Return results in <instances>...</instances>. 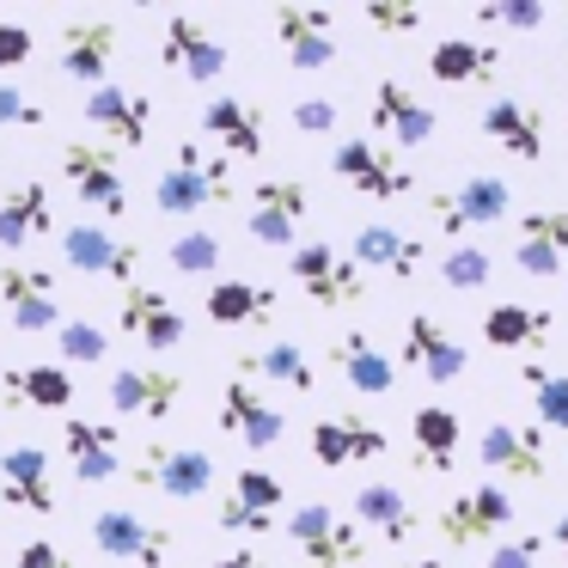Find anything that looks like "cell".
<instances>
[{
	"label": "cell",
	"instance_id": "obj_11",
	"mask_svg": "<svg viewBox=\"0 0 568 568\" xmlns=\"http://www.w3.org/2000/svg\"><path fill=\"white\" fill-rule=\"evenodd\" d=\"M62 178L74 184V196L99 214H123L129 209V184H123V165H116V148L104 141H68L62 148Z\"/></svg>",
	"mask_w": 568,
	"mask_h": 568
},
{
	"label": "cell",
	"instance_id": "obj_40",
	"mask_svg": "<svg viewBox=\"0 0 568 568\" xmlns=\"http://www.w3.org/2000/svg\"><path fill=\"white\" fill-rule=\"evenodd\" d=\"M519 379L531 385V409H538V428L544 434H568V373H544L538 361L519 367Z\"/></svg>",
	"mask_w": 568,
	"mask_h": 568
},
{
	"label": "cell",
	"instance_id": "obj_51",
	"mask_svg": "<svg viewBox=\"0 0 568 568\" xmlns=\"http://www.w3.org/2000/svg\"><path fill=\"white\" fill-rule=\"evenodd\" d=\"M209 568H263V556L251 550V544H239L233 556H221V562H209Z\"/></svg>",
	"mask_w": 568,
	"mask_h": 568
},
{
	"label": "cell",
	"instance_id": "obj_33",
	"mask_svg": "<svg viewBox=\"0 0 568 568\" xmlns=\"http://www.w3.org/2000/svg\"><path fill=\"white\" fill-rule=\"evenodd\" d=\"M202 306H209V324H221V331H239V324H270L275 318V287L226 275V282H214L209 294H202Z\"/></svg>",
	"mask_w": 568,
	"mask_h": 568
},
{
	"label": "cell",
	"instance_id": "obj_21",
	"mask_svg": "<svg viewBox=\"0 0 568 568\" xmlns=\"http://www.w3.org/2000/svg\"><path fill=\"white\" fill-rule=\"evenodd\" d=\"M275 38L287 50V68H331L336 62V13L331 7H275L270 13Z\"/></svg>",
	"mask_w": 568,
	"mask_h": 568
},
{
	"label": "cell",
	"instance_id": "obj_30",
	"mask_svg": "<svg viewBox=\"0 0 568 568\" xmlns=\"http://www.w3.org/2000/svg\"><path fill=\"white\" fill-rule=\"evenodd\" d=\"M178 392L184 379L160 367H116L111 373V409L116 416H135V422H165L178 409Z\"/></svg>",
	"mask_w": 568,
	"mask_h": 568
},
{
	"label": "cell",
	"instance_id": "obj_18",
	"mask_svg": "<svg viewBox=\"0 0 568 568\" xmlns=\"http://www.w3.org/2000/svg\"><path fill=\"white\" fill-rule=\"evenodd\" d=\"M80 116L104 135V148H141V141L153 135V99H141V92H129V87H111V80L87 92Z\"/></svg>",
	"mask_w": 568,
	"mask_h": 568
},
{
	"label": "cell",
	"instance_id": "obj_14",
	"mask_svg": "<svg viewBox=\"0 0 568 568\" xmlns=\"http://www.w3.org/2000/svg\"><path fill=\"white\" fill-rule=\"evenodd\" d=\"M92 544L116 562H135V568H160L172 556V531L141 519L135 507H99L92 514Z\"/></svg>",
	"mask_w": 568,
	"mask_h": 568
},
{
	"label": "cell",
	"instance_id": "obj_27",
	"mask_svg": "<svg viewBox=\"0 0 568 568\" xmlns=\"http://www.w3.org/2000/svg\"><path fill=\"white\" fill-rule=\"evenodd\" d=\"M331 367H336V379H343L348 392H361V397H392L397 392V361L385 355L367 331L331 336Z\"/></svg>",
	"mask_w": 568,
	"mask_h": 568
},
{
	"label": "cell",
	"instance_id": "obj_43",
	"mask_svg": "<svg viewBox=\"0 0 568 568\" xmlns=\"http://www.w3.org/2000/svg\"><path fill=\"white\" fill-rule=\"evenodd\" d=\"M221 239L214 233H202V226H190V233H178L172 245H165V263H172L178 275H209V270H221Z\"/></svg>",
	"mask_w": 568,
	"mask_h": 568
},
{
	"label": "cell",
	"instance_id": "obj_2",
	"mask_svg": "<svg viewBox=\"0 0 568 568\" xmlns=\"http://www.w3.org/2000/svg\"><path fill=\"white\" fill-rule=\"evenodd\" d=\"M129 483L148 495H165V501H196L221 483V465H214L209 446L190 440H141L135 458H129Z\"/></svg>",
	"mask_w": 568,
	"mask_h": 568
},
{
	"label": "cell",
	"instance_id": "obj_34",
	"mask_svg": "<svg viewBox=\"0 0 568 568\" xmlns=\"http://www.w3.org/2000/svg\"><path fill=\"white\" fill-rule=\"evenodd\" d=\"M0 397L7 404H31V409H50V416H62L68 404H74V379H68V367H7L0 373Z\"/></svg>",
	"mask_w": 568,
	"mask_h": 568
},
{
	"label": "cell",
	"instance_id": "obj_8",
	"mask_svg": "<svg viewBox=\"0 0 568 568\" xmlns=\"http://www.w3.org/2000/svg\"><path fill=\"white\" fill-rule=\"evenodd\" d=\"M507 209H514V190L501 184V178H465L458 190H446V196H428V214L434 226H440L453 245H465V233H483V226L507 221Z\"/></svg>",
	"mask_w": 568,
	"mask_h": 568
},
{
	"label": "cell",
	"instance_id": "obj_13",
	"mask_svg": "<svg viewBox=\"0 0 568 568\" xmlns=\"http://www.w3.org/2000/svg\"><path fill=\"white\" fill-rule=\"evenodd\" d=\"M62 263L74 275H111L116 287H129L141 275V245L116 239L111 226L74 221V226H62Z\"/></svg>",
	"mask_w": 568,
	"mask_h": 568
},
{
	"label": "cell",
	"instance_id": "obj_46",
	"mask_svg": "<svg viewBox=\"0 0 568 568\" xmlns=\"http://www.w3.org/2000/svg\"><path fill=\"white\" fill-rule=\"evenodd\" d=\"M43 123H50V111H43L31 92L0 87V129H43Z\"/></svg>",
	"mask_w": 568,
	"mask_h": 568
},
{
	"label": "cell",
	"instance_id": "obj_45",
	"mask_svg": "<svg viewBox=\"0 0 568 568\" xmlns=\"http://www.w3.org/2000/svg\"><path fill=\"white\" fill-rule=\"evenodd\" d=\"M361 19H367L373 31H392V38H404V31L422 26V7H409V0H367V7H361Z\"/></svg>",
	"mask_w": 568,
	"mask_h": 568
},
{
	"label": "cell",
	"instance_id": "obj_47",
	"mask_svg": "<svg viewBox=\"0 0 568 568\" xmlns=\"http://www.w3.org/2000/svg\"><path fill=\"white\" fill-rule=\"evenodd\" d=\"M544 562V538H531V531H519V538H501L489 550V568H538Z\"/></svg>",
	"mask_w": 568,
	"mask_h": 568
},
{
	"label": "cell",
	"instance_id": "obj_25",
	"mask_svg": "<svg viewBox=\"0 0 568 568\" xmlns=\"http://www.w3.org/2000/svg\"><path fill=\"white\" fill-rule=\"evenodd\" d=\"M477 129L495 141L501 153H514V160H526V165H538L544 160V104H531V99H501L495 92L489 104H483V116H477Z\"/></svg>",
	"mask_w": 568,
	"mask_h": 568
},
{
	"label": "cell",
	"instance_id": "obj_12",
	"mask_svg": "<svg viewBox=\"0 0 568 568\" xmlns=\"http://www.w3.org/2000/svg\"><path fill=\"white\" fill-rule=\"evenodd\" d=\"M160 68L184 74L190 87H209V80L226 74V43L214 38L196 13H172L160 26Z\"/></svg>",
	"mask_w": 568,
	"mask_h": 568
},
{
	"label": "cell",
	"instance_id": "obj_29",
	"mask_svg": "<svg viewBox=\"0 0 568 568\" xmlns=\"http://www.w3.org/2000/svg\"><path fill=\"white\" fill-rule=\"evenodd\" d=\"M202 135H209L214 148H226V160H257V153H270L263 111L251 99H239V92L202 104Z\"/></svg>",
	"mask_w": 568,
	"mask_h": 568
},
{
	"label": "cell",
	"instance_id": "obj_42",
	"mask_svg": "<svg viewBox=\"0 0 568 568\" xmlns=\"http://www.w3.org/2000/svg\"><path fill=\"white\" fill-rule=\"evenodd\" d=\"M55 343H62V361H74V367L111 361V331H99V324H87V318H62L55 324Z\"/></svg>",
	"mask_w": 568,
	"mask_h": 568
},
{
	"label": "cell",
	"instance_id": "obj_3",
	"mask_svg": "<svg viewBox=\"0 0 568 568\" xmlns=\"http://www.w3.org/2000/svg\"><path fill=\"white\" fill-rule=\"evenodd\" d=\"M331 172L343 178L355 196H367V202H404V196H416V172L397 160V148H385V141H373V135L336 141V148H331Z\"/></svg>",
	"mask_w": 568,
	"mask_h": 568
},
{
	"label": "cell",
	"instance_id": "obj_36",
	"mask_svg": "<svg viewBox=\"0 0 568 568\" xmlns=\"http://www.w3.org/2000/svg\"><path fill=\"white\" fill-rule=\"evenodd\" d=\"M550 336V312L544 306H526V300H501V306L483 312V343L495 355H514V348H531Z\"/></svg>",
	"mask_w": 568,
	"mask_h": 568
},
{
	"label": "cell",
	"instance_id": "obj_17",
	"mask_svg": "<svg viewBox=\"0 0 568 568\" xmlns=\"http://www.w3.org/2000/svg\"><path fill=\"white\" fill-rule=\"evenodd\" d=\"M404 367L422 373L428 385H453V379H465L470 355H465V343L434 318V312H409V324H404Z\"/></svg>",
	"mask_w": 568,
	"mask_h": 568
},
{
	"label": "cell",
	"instance_id": "obj_26",
	"mask_svg": "<svg viewBox=\"0 0 568 568\" xmlns=\"http://www.w3.org/2000/svg\"><path fill=\"white\" fill-rule=\"evenodd\" d=\"M116 440H123V434H116L111 422L68 416V422H62V458H68V477L87 483V489L111 483L116 470H123V458H116Z\"/></svg>",
	"mask_w": 568,
	"mask_h": 568
},
{
	"label": "cell",
	"instance_id": "obj_20",
	"mask_svg": "<svg viewBox=\"0 0 568 568\" xmlns=\"http://www.w3.org/2000/svg\"><path fill=\"white\" fill-rule=\"evenodd\" d=\"M373 129H379L385 141H397V148H422V141L440 135V116H434V104L416 99L397 74H385L379 87H373Z\"/></svg>",
	"mask_w": 568,
	"mask_h": 568
},
{
	"label": "cell",
	"instance_id": "obj_49",
	"mask_svg": "<svg viewBox=\"0 0 568 568\" xmlns=\"http://www.w3.org/2000/svg\"><path fill=\"white\" fill-rule=\"evenodd\" d=\"M13 568H80V562L62 550V544H50V538H26L19 556H13Z\"/></svg>",
	"mask_w": 568,
	"mask_h": 568
},
{
	"label": "cell",
	"instance_id": "obj_19",
	"mask_svg": "<svg viewBox=\"0 0 568 568\" xmlns=\"http://www.w3.org/2000/svg\"><path fill=\"white\" fill-rule=\"evenodd\" d=\"M116 331L135 336L141 348H153V355H165V348L184 343V312H178L172 300L160 294V287L129 282V287H123V300H116Z\"/></svg>",
	"mask_w": 568,
	"mask_h": 568
},
{
	"label": "cell",
	"instance_id": "obj_50",
	"mask_svg": "<svg viewBox=\"0 0 568 568\" xmlns=\"http://www.w3.org/2000/svg\"><path fill=\"white\" fill-rule=\"evenodd\" d=\"M31 50H38V38L26 26H0V68H26Z\"/></svg>",
	"mask_w": 568,
	"mask_h": 568
},
{
	"label": "cell",
	"instance_id": "obj_7",
	"mask_svg": "<svg viewBox=\"0 0 568 568\" xmlns=\"http://www.w3.org/2000/svg\"><path fill=\"white\" fill-rule=\"evenodd\" d=\"M282 501H287L282 477L245 465V470H233V483L221 489L214 519H221V531H233V538H270L275 519H282Z\"/></svg>",
	"mask_w": 568,
	"mask_h": 568
},
{
	"label": "cell",
	"instance_id": "obj_16",
	"mask_svg": "<svg viewBox=\"0 0 568 568\" xmlns=\"http://www.w3.org/2000/svg\"><path fill=\"white\" fill-rule=\"evenodd\" d=\"M0 300H7L13 331H26V336H43V331L62 324V300H55V275L50 270H31V263L7 257L0 263Z\"/></svg>",
	"mask_w": 568,
	"mask_h": 568
},
{
	"label": "cell",
	"instance_id": "obj_4",
	"mask_svg": "<svg viewBox=\"0 0 568 568\" xmlns=\"http://www.w3.org/2000/svg\"><path fill=\"white\" fill-rule=\"evenodd\" d=\"M287 538H294V550L306 556L312 568H361V556H367L361 526L348 514H336L331 501L294 507V514H287Z\"/></svg>",
	"mask_w": 568,
	"mask_h": 568
},
{
	"label": "cell",
	"instance_id": "obj_53",
	"mask_svg": "<svg viewBox=\"0 0 568 568\" xmlns=\"http://www.w3.org/2000/svg\"><path fill=\"white\" fill-rule=\"evenodd\" d=\"M397 568H453V562H440V556H409V562H397Z\"/></svg>",
	"mask_w": 568,
	"mask_h": 568
},
{
	"label": "cell",
	"instance_id": "obj_28",
	"mask_svg": "<svg viewBox=\"0 0 568 568\" xmlns=\"http://www.w3.org/2000/svg\"><path fill=\"white\" fill-rule=\"evenodd\" d=\"M221 428L233 434V440H245L251 453H270V446H282L287 422H282V409H275L257 385L226 379V392H221Z\"/></svg>",
	"mask_w": 568,
	"mask_h": 568
},
{
	"label": "cell",
	"instance_id": "obj_6",
	"mask_svg": "<svg viewBox=\"0 0 568 568\" xmlns=\"http://www.w3.org/2000/svg\"><path fill=\"white\" fill-rule=\"evenodd\" d=\"M477 458L489 470V483H544L550 470V434L538 422H489L477 440Z\"/></svg>",
	"mask_w": 568,
	"mask_h": 568
},
{
	"label": "cell",
	"instance_id": "obj_48",
	"mask_svg": "<svg viewBox=\"0 0 568 568\" xmlns=\"http://www.w3.org/2000/svg\"><path fill=\"white\" fill-rule=\"evenodd\" d=\"M287 116L300 135H336V99H300Z\"/></svg>",
	"mask_w": 568,
	"mask_h": 568
},
{
	"label": "cell",
	"instance_id": "obj_24",
	"mask_svg": "<svg viewBox=\"0 0 568 568\" xmlns=\"http://www.w3.org/2000/svg\"><path fill=\"white\" fill-rule=\"evenodd\" d=\"M568 263V209H531L519 214V239H514V270L531 282H550Z\"/></svg>",
	"mask_w": 568,
	"mask_h": 568
},
{
	"label": "cell",
	"instance_id": "obj_5",
	"mask_svg": "<svg viewBox=\"0 0 568 568\" xmlns=\"http://www.w3.org/2000/svg\"><path fill=\"white\" fill-rule=\"evenodd\" d=\"M287 275H294V282L306 287V300L324 312H343V306H361V300H367V282H361V270L348 263V251L324 245V239H306V245L287 251Z\"/></svg>",
	"mask_w": 568,
	"mask_h": 568
},
{
	"label": "cell",
	"instance_id": "obj_22",
	"mask_svg": "<svg viewBox=\"0 0 568 568\" xmlns=\"http://www.w3.org/2000/svg\"><path fill=\"white\" fill-rule=\"evenodd\" d=\"M116 43H123V38H116L111 19H68V26H62V55H55V68L92 92V87H104V80H111Z\"/></svg>",
	"mask_w": 568,
	"mask_h": 568
},
{
	"label": "cell",
	"instance_id": "obj_35",
	"mask_svg": "<svg viewBox=\"0 0 568 568\" xmlns=\"http://www.w3.org/2000/svg\"><path fill=\"white\" fill-rule=\"evenodd\" d=\"M239 379H263V385H282V392H318V367L306 361L300 343H270L257 355H239Z\"/></svg>",
	"mask_w": 568,
	"mask_h": 568
},
{
	"label": "cell",
	"instance_id": "obj_52",
	"mask_svg": "<svg viewBox=\"0 0 568 568\" xmlns=\"http://www.w3.org/2000/svg\"><path fill=\"white\" fill-rule=\"evenodd\" d=\"M550 544H556V556H562V562H568V514H562V519H556V526H550Z\"/></svg>",
	"mask_w": 568,
	"mask_h": 568
},
{
	"label": "cell",
	"instance_id": "obj_38",
	"mask_svg": "<svg viewBox=\"0 0 568 568\" xmlns=\"http://www.w3.org/2000/svg\"><path fill=\"white\" fill-rule=\"evenodd\" d=\"M458 416L446 404H422L416 416H409V440H416V465L422 470H434V477H446L453 470V458H458Z\"/></svg>",
	"mask_w": 568,
	"mask_h": 568
},
{
	"label": "cell",
	"instance_id": "obj_41",
	"mask_svg": "<svg viewBox=\"0 0 568 568\" xmlns=\"http://www.w3.org/2000/svg\"><path fill=\"white\" fill-rule=\"evenodd\" d=\"M440 282L453 294H483L495 282V257L483 245H446L440 251Z\"/></svg>",
	"mask_w": 568,
	"mask_h": 568
},
{
	"label": "cell",
	"instance_id": "obj_31",
	"mask_svg": "<svg viewBox=\"0 0 568 568\" xmlns=\"http://www.w3.org/2000/svg\"><path fill=\"white\" fill-rule=\"evenodd\" d=\"M55 233V202L43 184H13L0 190V251L7 257H19L26 245H38V239Z\"/></svg>",
	"mask_w": 568,
	"mask_h": 568
},
{
	"label": "cell",
	"instance_id": "obj_9",
	"mask_svg": "<svg viewBox=\"0 0 568 568\" xmlns=\"http://www.w3.org/2000/svg\"><path fill=\"white\" fill-rule=\"evenodd\" d=\"M507 526H514V495L501 483H470L434 514V531L446 544H483V538H501Z\"/></svg>",
	"mask_w": 568,
	"mask_h": 568
},
{
	"label": "cell",
	"instance_id": "obj_15",
	"mask_svg": "<svg viewBox=\"0 0 568 568\" xmlns=\"http://www.w3.org/2000/svg\"><path fill=\"white\" fill-rule=\"evenodd\" d=\"M312 209V190L300 184V178H270V184L251 190V209H245V233L257 239V245H282L294 251L300 239V221H306Z\"/></svg>",
	"mask_w": 568,
	"mask_h": 568
},
{
	"label": "cell",
	"instance_id": "obj_23",
	"mask_svg": "<svg viewBox=\"0 0 568 568\" xmlns=\"http://www.w3.org/2000/svg\"><path fill=\"white\" fill-rule=\"evenodd\" d=\"M312 458H318L324 470H343L355 465V458H385L392 453V440H385V428H373V422H361L355 409H343V416H318L306 434Z\"/></svg>",
	"mask_w": 568,
	"mask_h": 568
},
{
	"label": "cell",
	"instance_id": "obj_32",
	"mask_svg": "<svg viewBox=\"0 0 568 568\" xmlns=\"http://www.w3.org/2000/svg\"><path fill=\"white\" fill-rule=\"evenodd\" d=\"M428 74L440 80V87H495L501 50L483 43V38H440L428 50Z\"/></svg>",
	"mask_w": 568,
	"mask_h": 568
},
{
	"label": "cell",
	"instance_id": "obj_37",
	"mask_svg": "<svg viewBox=\"0 0 568 568\" xmlns=\"http://www.w3.org/2000/svg\"><path fill=\"white\" fill-rule=\"evenodd\" d=\"M361 270V263H367V270H385V275H397V282H409V275L422 270V245L409 233H397V226H361L355 233V257H348Z\"/></svg>",
	"mask_w": 568,
	"mask_h": 568
},
{
	"label": "cell",
	"instance_id": "obj_39",
	"mask_svg": "<svg viewBox=\"0 0 568 568\" xmlns=\"http://www.w3.org/2000/svg\"><path fill=\"white\" fill-rule=\"evenodd\" d=\"M355 526H367L385 544H404L416 531V514H409L397 483H367V489H355Z\"/></svg>",
	"mask_w": 568,
	"mask_h": 568
},
{
	"label": "cell",
	"instance_id": "obj_44",
	"mask_svg": "<svg viewBox=\"0 0 568 568\" xmlns=\"http://www.w3.org/2000/svg\"><path fill=\"white\" fill-rule=\"evenodd\" d=\"M477 26H489V31H544L550 26V7H538V0H483Z\"/></svg>",
	"mask_w": 568,
	"mask_h": 568
},
{
	"label": "cell",
	"instance_id": "obj_10",
	"mask_svg": "<svg viewBox=\"0 0 568 568\" xmlns=\"http://www.w3.org/2000/svg\"><path fill=\"white\" fill-rule=\"evenodd\" d=\"M0 501L26 507V514H55L62 507V495H55V458L43 440L0 446Z\"/></svg>",
	"mask_w": 568,
	"mask_h": 568
},
{
	"label": "cell",
	"instance_id": "obj_1",
	"mask_svg": "<svg viewBox=\"0 0 568 568\" xmlns=\"http://www.w3.org/2000/svg\"><path fill=\"white\" fill-rule=\"evenodd\" d=\"M239 196V178H233V160L226 153H202L196 141L172 153L160 178H153V209L172 214V221H190L202 209H221V202Z\"/></svg>",
	"mask_w": 568,
	"mask_h": 568
}]
</instances>
